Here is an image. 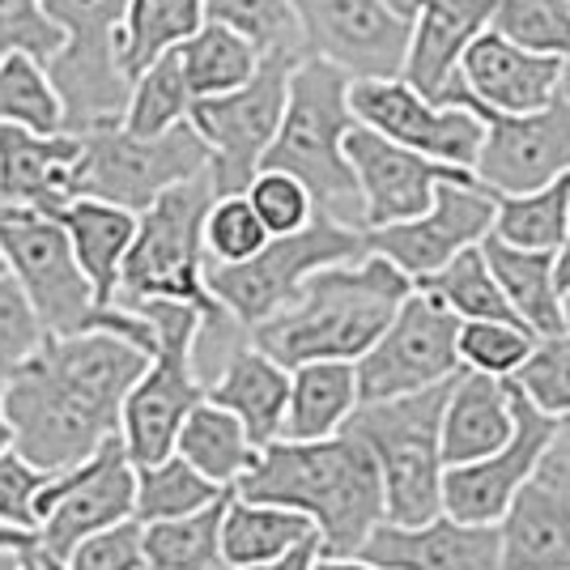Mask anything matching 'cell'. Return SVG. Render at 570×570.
Instances as JSON below:
<instances>
[{"instance_id":"12","label":"cell","mask_w":570,"mask_h":570,"mask_svg":"<svg viewBox=\"0 0 570 570\" xmlns=\"http://www.w3.org/2000/svg\"><path fill=\"white\" fill-rule=\"evenodd\" d=\"M303 56H264L261 69L235 95L191 102L188 128L209 149V179L217 196H243L261 175L268 145L277 137L289 95V72Z\"/></svg>"},{"instance_id":"53","label":"cell","mask_w":570,"mask_h":570,"mask_svg":"<svg viewBox=\"0 0 570 570\" xmlns=\"http://www.w3.org/2000/svg\"><path fill=\"white\" fill-rule=\"evenodd\" d=\"M315 553H320V546H303V549H294L289 558H282V562H273V567H256V570H311Z\"/></svg>"},{"instance_id":"56","label":"cell","mask_w":570,"mask_h":570,"mask_svg":"<svg viewBox=\"0 0 570 570\" xmlns=\"http://www.w3.org/2000/svg\"><path fill=\"white\" fill-rule=\"evenodd\" d=\"M30 532H22V528H9V523H0V549H30Z\"/></svg>"},{"instance_id":"40","label":"cell","mask_w":570,"mask_h":570,"mask_svg":"<svg viewBox=\"0 0 570 570\" xmlns=\"http://www.w3.org/2000/svg\"><path fill=\"white\" fill-rule=\"evenodd\" d=\"M0 128H22L35 137L65 132V107L48 81V69L30 56L0 60Z\"/></svg>"},{"instance_id":"21","label":"cell","mask_w":570,"mask_h":570,"mask_svg":"<svg viewBox=\"0 0 570 570\" xmlns=\"http://www.w3.org/2000/svg\"><path fill=\"white\" fill-rule=\"evenodd\" d=\"M562 81V60L553 56H532L499 39L490 26L476 35L452 90L443 95L439 107H460V111H494V116H532L546 111L558 98Z\"/></svg>"},{"instance_id":"14","label":"cell","mask_w":570,"mask_h":570,"mask_svg":"<svg viewBox=\"0 0 570 570\" xmlns=\"http://www.w3.org/2000/svg\"><path fill=\"white\" fill-rule=\"evenodd\" d=\"M455 333H460V320L452 311L413 285V294L392 315L380 341L354 362L357 404L396 401V396H413L455 380L460 375Z\"/></svg>"},{"instance_id":"4","label":"cell","mask_w":570,"mask_h":570,"mask_svg":"<svg viewBox=\"0 0 570 570\" xmlns=\"http://www.w3.org/2000/svg\"><path fill=\"white\" fill-rule=\"evenodd\" d=\"M357 128L350 111V77L324 60H298L289 72V95L277 137L261 170H282L307 188L315 214L362 230L354 170L345 163V137Z\"/></svg>"},{"instance_id":"55","label":"cell","mask_w":570,"mask_h":570,"mask_svg":"<svg viewBox=\"0 0 570 570\" xmlns=\"http://www.w3.org/2000/svg\"><path fill=\"white\" fill-rule=\"evenodd\" d=\"M311 570H380V567H371L362 558H324V553H315Z\"/></svg>"},{"instance_id":"17","label":"cell","mask_w":570,"mask_h":570,"mask_svg":"<svg viewBox=\"0 0 570 570\" xmlns=\"http://www.w3.org/2000/svg\"><path fill=\"white\" fill-rule=\"evenodd\" d=\"M350 111L362 128L380 132L383 141L413 149L430 163H443L452 170H469L481 154L485 128L473 111L460 107H434L417 98L401 77L392 81H350Z\"/></svg>"},{"instance_id":"32","label":"cell","mask_w":570,"mask_h":570,"mask_svg":"<svg viewBox=\"0 0 570 570\" xmlns=\"http://www.w3.org/2000/svg\"><path fill=\"white\" fill-rule=\"evenodd\" d=\"M175 455L205 481H214L217 490H235L238 481L252 473L261 452L252 448L247 430L238 426L226 409L200 401L175 434Z\"/></svg>"},{"instance_id":"9","label":"cell","mask_w":570,"mask_h":570,"mask_svg":"<svg viewBox=\"0 0 570 570\" xmlns=\"http://www.w3.org/2000/svg\"><path fill=\"white\" fill-rule=\"evenodd\" d=\"M48 22L60 30L48 81L65 107V132L81 137L102 124H119L132 81L119 69V39L128 0H39Z\"/></svg>"},{"instance_id":"42","label":"cell","mask_w":570,"mask_h":570,"mask_svg":"<svg viewBox=\"0 0 570 570\" xmlns=\"http://www.w3.org/2000/svg\"><path fill=\"white\" fill-rule=\"evenodd\" d=\"M490 30L532 51V56H570V0H494Z\"/></svg>"},{"instance_id":"11","label":"cell","mask_w":570,"mask_h":570,"mask_svg":"<svg viewBox=\"0 0 570 570\" xmlns=\"http://www.w3.org/2000/svg\"><path fill=\"white\" fill-rule=\"evenodd\" d=\"M205 170L209 149L188 124L154 141H137L119 124H102L95 132H81L77 200H102L124 214H145L163 191L179 188Z\"/></svg>"},{"instance_id":"59","label":"cell","mask_w":570,"mask_h":570,"mask_svg":"<svg viewBox=\"0 0 570 570\" xmlns=\"http://www.w3.org/2000/svg\"><path fill=\"white\" fill-rule=\"evenodd\" d=\"M558 98H562V102H570V56L562 60V81H558Z\"/></svg>"},{"instance_id":"8","label":"cell","mask_w":570,"mask_h":570,"mask_svg":"<svg viewBox=\"0 0 570 570\" xmlns=\"http://www.w3.org/2000/svg\"><path fill=\"white\" fill-rule=\"evenodd\" d=\"M132 311L154 328V354L119 409V443L132 469H145L175 455V434L184 417L205 401V380L196 371V341L205 315L184 303H141Z\"/></svg>"},{"instance_id":"43","label":"cell","mask_w":570,"mask_h":570,"mask_svg":"<svg viewBox=\"0 0 570 570\" xmlns=\"http://www.w3.org/2000/svg\"><path fill=\"white\" fill-rule=\"evenodd\" d=\"M532 350H537V336L528 333V328H520V324L476 320V324H460V333H455L460 371L490 375V380H511L523 362H528Z\"/></svg>"},{"instance_id":"2","label":"cell","mask_w":570,"mask_h":570,"mask_svg":"<svg viewBox=\"0 0 570 570\" xmlns=\"http://www.w3.org/2000/svg\"><path fill=\"white\" fill-rule=\"evenodd\" d=\"M235 499L285 507L315 528L324 558H357L366 537L383 523V481L366 443L341 430L320 443L264 448Z\"/></svg>"},{"instance_id":"49","label":"cell","mask_w":570,"mask_h":570,"mask_svg":"<svg viewBox=\"0 0 570 570\" xmlns=\"http://www.w3.org/2000/svg\"><path fill=\"white\" fill-rule=\"evenodd\" d=\"M26 562H30V558H26ZM30 570H145L141 523L137 520L116 523V528H107V532L86 537L65 562H56V567H35V562H30Z\"/></svg>"},{"instance_id":"31","label":"cell","mask_w":570,"mask_h":570,"mask_svg":"<svg viewBox=\"0 0 570 570\" xmlns=\"http://www.w3.org/2000/svg\"><path fill=\"white\" fill-rule=\"evenodd\" d=\"M320 546L315 528L303 515L285 511V507H268V502H247V499H226L222 511V553L235 570H256L273 567L289 558L294 549Z\"/></svg>"},{"instance_id":"16","label":"cell","mask_w":570,"mask_h":570,"mask_svg":"<svg viewBox=\"0 0 570 570\" xmlns=\"http://www.w3.org/2000/svg\"><path fill=\"white\" fill-rule=\"evenodd\" d=\"M494 209H499V196H490L476 179L439 184L434 205L422 217L366 230L362 238H366L371 256H383L392 268H401L404 277L417 285L434 277L443 264H452L460 252L481 247V238L494 230Z\"/></svg>"},{"instance_id":"51","label":"cell","mask_w":570,"mask_h":570,"mask_svg":"<svg viewBox=\"0 0 570 570\" xmlns=\"http://www.w3.org/2000/svg\"><path fill=\"white\" fill-rule=\"evenodd\" d=\"M537 481L570 502V417L553 426V439H549L546 455L537 464Z\"/></svg>"},{"instance_id":"7","label":"cell","mask_w":570,"mask_h":570,"mask_svg":"<svg viewBox=\"0 0 570 570\" xmlns=\"http://www.w3.org/2000/svg\"><path fill=\"white\" fill-rule=\"evenodd\" d=\"M452 380L380 404H357L345 430L366 443L383 481V523L417 528L443 515V455L439 417Z\"/></svg>"},{"instance_id":"28","label":"cell","mask_w":570,"mask_h":570,"mask_svg":"<svg viewBox=\"0 0 570 570\" xmlns=\"http://www.w3.org/2000/svg\"><path fill=\"white\" fill-rule=\"evenodd\" d=\"M56 222L69 235L77 268L86 273L95 298L102 307H116L119 268H124V256L137 238V214H124V209L102 205V200H72L56 214Z\"/></svg>"},{"instance_id":"57","label":"cell","mask_w":570,"mask_h":570,"mask_svg":"<svg viewBox=\"0 0 570 570\" xmlns=\"http://www.w3.org/2000/svg\"><path fill=\"white\" fill-rule=\"evenodd\" d=\"M0 570H30L26 549H0Z\"/></svg>"},{"instance_id":"1","label":"cell","mask_w":570,"mask_h":570,"mask_svg":"<svg viewBox=\"0 0 570 570\" xmlns=\"http://www.w3.org/2000/svg\"><path fill=\"white\" fill-rule=\"evenodd\" d=\"M149 354L119 333L48 336L4 380L13 455L39 476H60L119 439V409L145 375Z\"/></svg>"},{"instance_id":"5","label":"cell","mask_w":570,"mask_h":570,"mask_svg":"<svg viewBox=\"0 0 570 570\" xmlns=\"http://www.w3.org/2000/svg\"><path fill=\"white\" fill-rule=\"evenodd\" d=\"M217 200L209 170L179 188L163 191L145 214H137V238L119 268L116 307L141 303H184L205 315L200 336H226L238 324L217 307L205 289V217Z\"/></svg>"},{"instance_id":"29","label":"cell","mask_w":570,"mask_h":570,"mask_svg":"<svg viewBox=\"0 0 570 570\" xmlns=\"http://www.w3.org/2000/svg\"><path fill=\"white\" fill-rule=\"evenodd\" d=\"M481 256L490 264L515 324H523L537 341L567 333L562 328V294L553 285V252H523V247L485 235Z\"/></svg>"},{"instance_id":"26","label":"cell","mask_w":570,"mask_h":570,"mask_svg":"<svg viewBox=\"0 0 570 570\" xmlns=\"http://www.w3.org/2000/svg\"><path fill=\"white\" fill-rule=\"evenodd\" d=\"M511 430H515V413H511L507 380L460 371L443 404V417H439L443 469H464V464L494 455L511 439Z\"/></svg>"},{"instance_id":"37","label":"cell","mask_w":570,"mask_h":570,"mask_svg":"<svg viewBox=\"0 0 570 570\" xmlns=\"http://www.w3.org/2000/svg\"><path fill=\"white\" fill-rule=\"evenodd\" d=\"M235 490H217L214 481L188 469L179 455H167L158 464L137 469V499H132V520L137 523H170L188 520L196 511L214 507L217 499H226Z\"/></svg>"},{"instance_id":"38","label":"cell","mask_w":570,"mask_h":570,"mask_svg":"<svg viewBox=\"0 0 570 570\" xmlns=\"http://www.w3.org/2000/svg\"><path fill=\"white\" fill-rule=\"evenodd\" d=\"M191 95L184 86V72H179V56L167 51L163 60H154L149 69L132 81L128 90V107L119 116V128L137 141H154V137H167L170 128L188 124Z\"/></svg>"},{"instance_id":"60","label":"cell","mask_w":570,"mask_h":570,"mask_svg":"<svg viewBox=\"0 0 570 570\" xmlns=\"http://www.w3.org/2000/svg\"><path fill=\"white\" fill-rule=\"evenodd\" d=\"M562 328L570 333V294H562Z\"/></svg>"},{"instance_id":"27","label":"cell","mask_w":570,"mask_h":570,"mask_svg":"<svg viewBox=\"0 0 570 570\" xmlns=\"http://www.w3.org/2000/svg\"><path fill=\"white\" fill-rule=\"evenodd\" d=\"M499 570H570V502L541 485H523L499 523Z\"/></svg>"},{"instance_id":"19","label":"cell","mask_w":570,"mask_h":570,"mask_svg":"<svg viewBox=\"0 0 570 570\" xmlns=\"http://www.w3.org/2000/svg\"><path fill=\"white\" fill-rule=\"evenodd\" d=\"M507 392H511L515 430H511V439L494 455L443 473V515L448 520L499 523L507 515V507L515 502V494L537 476V464H541L558 422L546 417V413H537L511 383H507Z\"/></svg>"},{"instance_id":"45","label":"cell","mask_w":570,"mask_h":570,"mask_svg":"<svg viewBox=\"0 0 570 570\" xmlns=\"http://www.w3.org/2000/svg\"><path fill=\"white\" fill-rule=\"evenodd\" d=\"M268 243L247 196H217L205 217V264H243Z\"/></svg>"},{"instance_id":"22","label":"cell","mask_w":570,"mask_h":570,"mask_svg":"<svg viewBox=\"0 0 570 570\" xmlns=\"http://www.w3.org/2000/svg\"><path fill=\"white\" fill-rule=\"evenodd\" d=\"M77 175L81 137H35L22 128H0V209L56 217L77 200Z\"/></svg>"},{"instance_id":"54","label":"cell","mask_w":570,"mask_h":570,"mask_svg":"<svg viewBox=\"0 0 570 570\" xmlns=\"http://www.w3.org/2000/svg\"><path fill=\"white\" fill-rule=\"evenodd\" d=\"M380 4L392 13V18H396V22L413 26V18L422 13V4H426V0H380Z\"/></svg>"},{"instance_id":"33","label":"cell","mask_w":570,"mask_h":570,"mask_svg":"<svg viewBox=\"0 0 570 570\" xmlns=\"http://www.w3.org/2000/svg\"><path fill=\"white\" fill-rule=\"evenodd\" d=\"M175 56H179V72H184L191 102L235 95L238 86H247L252 72L261 69V51L252 48L243 35L214 22H205L188 43H179Z\"/></svg>"},{"instance_id":"50","label":"cell","mask_w":570,"mask_h":570,"mask_svg":"<svg viewBox=\"0 0 570 570\" xmlns=\"http://www.w3.org/2000/svg\"><path fill=\"white\" fill-rule=\"evenodd\" d=\"M43 481L48 476H39L13 452L0 455V523L22 528V532L35 537V499L43 490Z\"/></svg>"},{"instance_id":"46","label":"cell","mask_w":570,"mask_h":570,"mask_svg":"<svg viewBox=\"0 0 570 570\" xmlns=\"http://www.w3.org/2000/svg\"><path fill=\"white\" fill-rule=\"evenodd\" d=\"M247 205L252 214L261 217V226L268 230V238H285L298 235L315 217V205H311L307 188L298 179H289L282 170H261L252 184H247Z\"/></svg>"},{"instance_id":"10","label":"cell","mask_w":570,"mask_h":570,"mask_svg":"<svg viewBox=\"0 0 570 570\" xmlns=\"http://www.w3.org/2000/svg\"><path fill=\"white\" fill-rule=\"evenodd\" d=\"M362 256H366L362 230H350L333 217L315 214L298 235L268 238L252 261L205 264V289L243 333H252L282 307H289L315 273L333 264L362 261Z\"/></svg>"},{"instance_id":"15","label":"cell","mask_w":570,"mask_h":570,"mask_svg":"<svg viewBox=\"0 0 570 570\" xmlns=\"http://www.w3.org/2000/svg\"><path fill=\"white\" fill-rule=\"evenodd\" d=\"M303 60H324L350 81H392L404 69L409 26L380 0H289Z\"/></svg>"},{"instance_id":"47","label":"cell","mask_w":570,"mask_h":570,"mask_svg":"<svg viewBox=\"0 0 570 570\" xmlns=\"http://www.w3.org/2000/svg\"><path fill=\"white\" fill-rule=\"evenodd\" d=\"M43 345H48V328L39 324L26 289L9 273H0V375L18 371Z\"/></svg>"},{"instance_id":"34","label":"cell","mask_w":570,"mask_h":570,"mask_svg":"<svg viewBox=\"0 0 570 570\" xmlns=\"http://www.w3.org/2000/svg\"><path fill=\"white\" fill-rule=\"evenodd\" d=\"M205 26L200 0H128L124 13V39H119V69L137 81L154 60L188 43Z\"/></svg>"},{"instance_id":"30","label":"cell","mask_w":570,"mask_h":570,"mask_svg":"<svg viewBox=\"0 0 570 570\" xmlns=\"http://www.w3.org/2000/svg\"><path fill=\"white\" fill-rule=\"evenodd\" d=\"M357 409L354 362H307L289 371L282 439L285 443H320L345 430Z\"/></svg>"},{"instance_id":"35","label":"cell","mask_w":570,"mask_h":570,"mask_svg":"<svg viewBox=\"0 0 570 570\" xmlns=\"http://www.w3.org/2000/svg\"><path fill=\"white\" fill-rule=\"evenodd\" d=\"M230 499V494H226ZM226 499L188 520L141 523L145 570H235L222 553V511Z\"/></svg>"},{"instance_id":"23","label":"cell","mask_w":570,"mask_h":570,"mask_svg":"<svg viewBox=\"0 0 570 570\" xmlns=\"http://www.w3.org/2000/svg\"><path fill=\"white\" fill-rule=\"evenodd\" d=\"M357 558L380 570H499V528L448 515L417 528L380 523Z\"/></svg>"},{"instance_id":"39","label":"cell","mask_w":570,"mask_h":570,"mask_svg":"<svg viewBox=\"0 0 570 570\" xmlns=\"http://www.w3.org/2000/svg\"><path fill=\"white\" fill-rule=\"evenodd\" d=\"M417 289H426L430 298H439L460 324H476V320L515 324V315H511L499 282H494V273H490V264H485V256H481V247L460 252V256H455L452 264H443L434 277L417 282Z\"/></svg>"},{"instance_id":"44","label":"cell","mask_w":570,"mask_h":570,"mask_svg":"<svg viewBox=\"0 0 570 570\" xmlns=\"http://www.w3.org/2000/svg\"><path fill=\"white\" fill-rule=\"evenodd\" d=\"M507 383H511L537 413H546L553 422H567L570 417V333L537 341V350L528 354V362H523Z\"/></svg>"},{"instance_id":"36","label":"cell","mask_w":570,"mask_h":570,"mask_svg":"<svg viewBox=\"0 0 570 570\" xmlns=\"http://www.w3.org/2000/svg\"><path fill=\"white\" fill-rule=\"evenodd\" d=\"M570 222V170L549 179L546 188L523 196H499L490 235L523 252H558Z\"/></svg>"},{"instance_id":"18","label":"cell","mask_w":570,"mask_h":570,"mask_svg":"<svg viewBox=\"0 0 570 570\" xmlns=\"http://www.w3.org/2000/svg\"><path fill=\"white\" fill-rule=\"evenodd\" d=\"M473 116L485 128L473 179L490 196H523L570 170V102L562 98H553L546 111L532 116Z\"/></svg>"},{"instance_id":"13","label":"cell","mask_w":570,"mask_h":570,"mask_svg":"<svg viewBox=\"0 0 570 570\" xmlns=\"http://www.w3.org/2000/svg\"><path fill=\"white\" fill-rule=\"evenodd\" d=\"M132 499H137V469L124 443L111 439L86 464L43 481L35 499V541L26 558L35 567L65 562L86 537L132 520Z\"/></svg>"},{"instance_id":"20","label":"cell","mask_w":570,"mask_h":570,"mask_svg":"<svg viewBox=\"0 0 570 570\" xmlns=\"http://www.w3.org/2000/svg\"><path fill=\"white\" fill-rule=\"evenodd\" d=\"M345 163L354 170L357 200H362V235L422 217L434 205L439 184H469L473 179L469 170H452L413 154V149L383 141L380 132H371L362 124L345 137Z\"/></svg>"},{"instance_id":"61","label":"cell","mask_w":570,"mask_h":570,"mask_svg":"<svg viewBox=\"0 0 570 570\" xmlns=\"http://www.w3.org/2000/svg\"><path fill=\"white\" fill-rule=\"evenodd\" d=\"M0 273H4V261H0Z\"/></svg>"},{"instance_id":"3","label":"cell","mask_w":570,"mask_h":570,"mask_svg":"<svg viewBox=\"0 0 570 570\" xmlns=\"http://www.w3.org/2000/svg\"><path fill=\"white\" fill-rule=\"evenodd\" d=\"M409 294L413 282L401 268L366 252L362 261L315 273L289 307L247 333V345L285 371L307 362H357L380 341Z\"/></svg>"},{"instance_id":"6","label":"cell","mask_w":570,"mask_h":570,"mask_svg":"<svg viewBox=\"0 0 570 570\" xmlns=\"http://www.w3.org/2000/svg\"><path fill=\"white\" fill-rule=\"evenodd\" d=\"M0 261L4 273L26 289L30 307L48 336H81V333H119L145 354H154V328L137 311L102 307L86 273L77 268L69 235L56 217L26 214V209H0Z\"/></svg>"},{"instance_id":"24","label":"cell","mask_w":570,"mask_h":570,"mask_svg":"<svg viewBox=\"0 0 570 570\" xmlns=\"http://www.w3.org/2000/svg\"><path fill=\"white\" fill-rule=\"evenodd\" d=\"M494 0H426L409 26L401 81L426 102H443L460 77V60L476 35L490 26Z\"/></svg>"},{"instance_id":"41","label":"cell","mask_w":570,"mask_h":570,"mask_svg":"<svg viewBox=\"0 0 570 570\" xmlns=\"http://www.w3.org/2000/svg\"><path fill=\"white\" fill-rule=\"evenodd\" d=\"M205 22L243 35L264 56H303L289 0H200Z\"/></svg>"},{"instance_id":"58","label":"cell","mask_w":570,"mask_h":570,"mask_svg":"<svg viewBox=\"0 0 570 570\" xmlns=\"http://www.w3.org/2000/svg\"><path fill=\"white\" fill-rule=\"evenodd\" d=\"M13 452V434H9V422H4V380H0V455Z\"/></svg>"},{"instance_id":"52","label":"cell","mask_w":570,"mask_h":570,"mask_svg":"<svg viewBox=\"0 0 570 570\" xmlns=\"http://www.w3.org/2000/svg\"><path fill=\"white\" fill-rule=\"evenodd\" d=\"M553 285H558V294H570V222L558 252H553Z\"/></svg>"},{"instance_id":"48","label":"cell","mask_w":570,"mask_h":570,"mask_svg":"<svg viewBox=\"0 0 570 570\" xmlns=\"http://www.w3.org/2000/svg\"><path fill=\"white\" fill-rule=\"evenodd\" d=\"M60 30L48 22L39 0H0V60L4 56H30L48 65L60 51Z\"/></svg>"},{"instance_id":"25","label":"cell","mask_w":570,"mask_h":570,"mask_svg":"<svg viewBox=\"0 0 570 570\" xmlns=\"http://www.w3.org/2000/svg\"><path fill=\"white\" fill-rule=\"evenodd\" d=\"M205 401L226 409L247 430L252 448L264 452L282 439L285 401H289V371L264 357L256 345H235L222 357V371L205 383Z\"/></svg>"}]
</instances>
